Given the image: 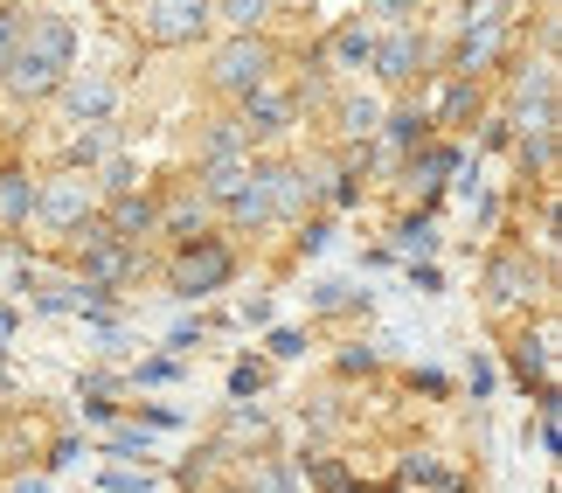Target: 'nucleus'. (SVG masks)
I'll use <instances>...</instances> for the list:
<instances>
[{"mask_svg": "<svg viewBox=\"0 0 562 493\" xmlns=\"http://www.w3.org/2000/svg\"><path fill=\"white\" fill-rule=\"evenodd\" d=\"M271 70H278V42L271 35H223L215 56H209V91L229 98V104H244L250 91L271 83Z\"/></svg>", "mask_w": 562, "mask_h": 493, "instance_id": "obj_1", "label": "nucleus"}, {"mask_svg": "<svg viewBox=\"0 0 562 493\" xmlns=\"http://www.w3.org/2000/svg\"><path fill=\"white\" fill-rule=\"evenodd\" d=\"M229 271H236V250L223 237H194V244L175 250V265H167V292H175V299L215 292V285H229Z\"/></svg>", "mask_w": 562, "mask_h": 493, "instance_id": "obj_2", "label": "nucleus"}, {"mask_svg": "<svg viewBox=\"0 0 562 493\" xmlns=\"http://www.w3.org/2000/svg\"><path fill=\"white\" fill-rule=\"evenodd\" d=\"M35 216L56 229V237H70L77 223H91L98 216V188H91V175H77V167H63V175H49L35 188Z\"/></svg>", "mask_w": 562, "mask_h": 493, "instance_id": "obj_3", "label": "nucleus"}, {"mask_svg": "<svg viewBox=\"0 0 562 493\" xmlns=\"http://www.w3.org/2000/svg\"><path fill=\"white\" fill-rule=\"evenodd\" d=\"M209 21H215L209 0H139V35L154 49H181V42L209 35Z\"/></svg>", "mask_w": 562, "mask_h": 493, "instance_id": "obj_4", "label": "nucleus"}, {"mask_svg": "<svg viewBox=\"0 0 562 493\" xmlns=\"http://www.w3.org/2000/svg\"><path fill=\"white\" fill-rule=\"evenodd\" d=\"M104 229H112L119 244H146V237H160V188H125V195H104V216H98Z\"/></svg>", "mask_w": 562, "mask_h": 493, "instance_id": "obj_5", "label": "nucleus"}, {"mask_svg": "<svg viewBox=\"0 0 562 493\" xmlns=\"http://www.w3.org/2000/svg\"><path fill=\"white\" fill-rule=\"evenodd\" d=\"M292 119H299V104H292V91H278V83H265V91H250L244 104H236V133H244V146L285 139Z\"/></svg>", "mask_w": 562, "mask_h": 493, "instance_id": "obj_6", "label": "nucleus"}, {"mask_svg": "<svg viewBox=\"0 0 562 493\" xmlns=\"http://www.w3.org/2000/svg\"><path fill=\"white\" fill-rule=\"evenodd\" d=\"M56 98H63V112H70L77 125H104L119 112V83L104 77V70H70L56 83Z\"/></svg>", "mask_w": 562, "mask_h": 493, "instance_id": "obj_7", "label": "nucleus"}, {"mask_svg": "<svg viewBox=\"0 0 562 493\" xmlns=\"http://www.w3.org/2000/svg\"><path fill=\"white\" fill-rule=\"evenodd\" d=\"M21 56L49 63V70H70V63H77V29L63 14H29V29H21Z\"/></svg>", "mask_w": 562, "mask_h": 493, "instance_id": "obj_8", "label": "nucleus"}, {"mask_svg": "<svg viewBox=\"0 0 562 493\" xmlns=\"http://www.w3.org/2000/svg\"><path fill=\"white\" fill-rule=\"evenodd\" d=\"M257 175V160L250 154H223V160H194V195H202L209 209H223L236 188H244Z\"/></svg>", "mask_w": 562, "mask_h": 493, "instance_id": "obj_9", "label": "nucleus"}, {"mask_svg": "<svg viewBox=\"0 0 562 493\" xmlns=\"http://www.w3.org/2000/svg\"><path fill=\"white\" fill-rule=\"evenodd\" d=\"M257 175H265V195H271V216H278V223L299 216V209L313 202L306 167H292V160H257Z\"/></svg>", "mask_w": 562, "mask_h": 493, "instance_id": "obj_10", "label": "nucleus"}, {"mask_svg": "<svg viewBox=\"0 0 562 493\" xmlns=\"http://www.w3.org/2000/svg\"><path fill=\"white\" fill-rule=\"evenodd\" d=\"M535 292V265L528 250H501L486 265V306H521V299Z\"/></svg>", "mask_w": 562, "mask_h": 493, "instance_id": "obj_11", "label": "nucleus"}, {"mask_svg": "<svg viewBox=\"0 0 562 493\" xmlns=\"http://www.w3.org/2000/svg\"><path fill=\"white\" fill-rule=\"evenodd\" d=\"M369 70H375L382 83H409V77L424 70V35H409V29L382 35V42H375V56H369Z\"/></svg>", "mask_w": 562, "mask_h": 493, "instance_id": "obj_12", "label": "nucleus"}, {"mask_svg": "<svg viewBox=\"0 0 562 493\" xmlns=\"http://www.w3.org/2000/svg\"><path fill=\"white\" fill-rule=\"evenodd\" d=\"M70 77V70H49V63H35V56H21L14 49V63L0 70V83H8V98H21V104H42V98H56V83Z\"/></svg>", "mask_w": 562, "mask_h": 493, "instance_id": "obj_13", "label": "nucleus"}, {"mask_svg": "<svg viewBox=\"0 0 562 493\" xmlns=\"http://www.w3.org/2000/svg\"><path fill=\"white\" fill-rule=\"evenodd\" d=\"M209 216H215V209L194 195V188H181V195H160V237H175V244H194Z\"/></svg>", "mask_w": 562, "mask_h": 493, "instance_id": "obj_14", "label": "nucleus"}, {"mask_svg": "<svg viewBox=\"0 0 562 493\" xmlns=\"http://www.w3.org/2000/svg\"><path fill=\"white\" fill-rule=\"evenodd\" d=\"M223 216H229L236 229H265V223H278V216H271V195H265V175H250L244 188H236V195L223 202Z\"/></svg>", "mask_w": 562, "mask_h": 493, "instance_id": "obj_15", "label": "nucleus"}, {"mask_svg": "<svg viewBox=\"0 0 562 493\" xmlns=\"http://www.w3.org/2000/svg\"><path fill=\"white\" fill-rule=\"evenodd\" d=\"M319 56H334L340 70H369V56H375V35L361 29V21H340V29L327 35V49H319Z\"/></svg>", "mask_w": 562, "mask_h": 493, "instance_id": "obj_16", "label": "nucleus"}, {"mask_svg": "<svg viewBox=\"0 0 562 493\" xmlns=\"http://www.w3.org/2000/svg\"><path fill=\"white\" fill-rule=\"evenodd\" d=\"M112 154H119V133H112V119H104V125H83V133L70 139V167H77V175H98V167L112 160Z\"/></svg>", "mask_w": 562, "mask_h": 493, "instance_id": "obj_17", "label": "nucleus"}, {"mask_svg": "<svg viewBox=\"0 0 562 493\" xmlns=\"http://www.w3.org/2000/svg\"><path fill=\"white\" fill-rule=\"evenodd\" d=\"M334 125H340V139L361 146V139L382 133V104H375V98H340V104H334Z\"/></svg>", "mask_w": 562, "mask_h": 493, "instance_id": "obj_18", "label": "nucleus"}, {"mask_svg": "<svg viewBox=\"0 0 562 493\" xmlns=\"http://www.w3.org/2000/svg\"><path fill=\"white\" fill-rule=\"evenodd\" d=\"M35 216V181L29 167H0V223H29Z\"/></svg>", "mask_w": 562, "mask_h": 493, "instance_id": "obj_19", "label": "nucleus"}, {"mask_svg": "<svg viewBox=\"0 0 562 493\" xmlns=\"http://www.w3.org/2000/svg\"><path fill=\"white\" fill-rule=\"evenodd\" d=\"M209 8H215V21H223L229 35H265V21L278 14L271 0H209Z\"/></svg>", "mask_w": 562, "mask_h": 493, "instance_id": "obj_20", "label": "nucleus"}, {"mask_svg": "<svg viewBox=\"0 0 562 493\" xmlns=\"http://www.w3.org/2000/svg\"><path fill=\"white\" fill-rule=\"evenodd\" d=\"M223 154H250L244 133H236V112L209 119V125H202V139H194V160H223Z\"/></svg>", "mask_w": 562, "mask_h": 493, "instance_id": "obj_21", "label": "nucleus"}, {"mask_svg": "<svg viewBox=\"0 0 562 493\" xmlns=\"http://www.w3.org/2000/svg\"><path fill=\"white\" fill-rule=\"evenodd\" d=\"M382 139L396 146V154H417V146L430 139V119H424V112H389V119H382Z\"/></svg>", "mask_w": 562, "mask_h": 493, "instance_id": "obj_22", "label": "nucleus"}, {"mask_svg": "<svg viewBox=\"0 0 562 493\" xmlns=\"http://www.w3.org/2000/svg\"><path fill=\"white\" fill-rule=\"evenodd\" d=\"M472 112H480V83L451 77V91H445V104H438V119H430V125H465Z\"/></svg>", "mask_w": 562, "mask_h": 493, "instance_id": "obj_23", "label": "nucleus"}, {"mask_svg": "<svg viewBox=\"0 0 562 493\" xmlns=\"http://www.w3.org/2000/svg\"><path fill=\"white\" fill-rule=\"evenodd\" d=\"M542 361H549V334H521V340H514V369H521V382L535 376V382H542V396H549V376H542Z\"/></svg>", "mask_w": 562, "mask_h": 493, "instance_id": "obj_24", "label": "nucleus"}, {"mask_svg": "<svg viewBox=\"0 0 562 493\" xmlns=\"http://www.w3.org/2000/svg\"><path fill=\"white\" fill-rule=\"evenodd\" d=\"M451 167H459V146H417V154H409V181H438V175H451Z\"/></svg>", "mask_w": 562, "mask_h": 493, "instance_id": "obj_25", "label": "nucleus"}, {"mask_svg": "<svg viewBox=\"0 0 562 493\" xmlns=\"http://www.w3.org/2000/svg\"><path fill=\"white\" fill-rule=\"evenodd\" d=\"M403 480H409V486L424 480V486H438V493H451V486H459V480H451L445 466H438V452H409V459H403Z\"/></svg>", "mask_w": 562, "mask_h": 493, "instance_id": "obj_26", "label": "nucleus"}, {"mask_svg": "<svg viewBox=\"0 0 562 493\" xmlns=\"http://www.w3.org/2000/svg\"><path fill=\"white\" fill-rule=\"evenodd\" d=\"M244 493H292V466H278V459H265V466H250V480H244Z\"/></svg>", "mask_w": 562, "mask_h": 493, "instance_id": "obj_27", "label": "nucleus"}, {"mask_svg": "<svg viewBox=\"0 0 562 493\" xmlns=\"http://www.w3.org/2000/svg\"><path fill=\"white\" fill-rule=\"evenodd\" d=\"M21 29H29V14H21V8H0V70L14 63V49H21Z\"/></svg>", "mask_w": 562, "mask_h": 493, "instance_id": "obj_28", "label": "nucleus"}, {"mask_svg": "<svg viewBox=\"0 0 562 493\" xmlns=\"http://www.w3.org/2000/svg\"><path fill=\"white\" fill-rule=\"evenodd\" d=\"M313 473H319V486H327V493H361V486H355L348 473H340L334 459H313Z\"/></svg>", "mask_w": 562, "mask_h": 493, "instance_id": "obj_29", "label": "nucleus"}, {"mask_svg": "<svg viewBox=\"0 0 562 493\" xmlns=\"http://www.w3.org/2000/svg\"><path fill=\"white\" fill-rule=\"evenodd\" d=\"M403 250H430V223H403Z\"/></svg>", "mask_w": 562, "mask_h": 493, "instance_id": "obj_30", "label": "nucleus"}, {"mask_svg": "<svg viewBox=\"0 0 562 493\" xmlns=\"http://www.w3.org/2000/svg\"><path fill=\"white\" fill-rule=\"evenodd\" d=\"M375 8H382V14H389V21H396V14H403V8H417V0H375Z\"/></svg>", "mask_w": 562, "mask_h": 493, "instance_id": "obj_31", "label": "nucleus"}, {"mask_svg": "<svg viewBox=\"0 0 562 493\" xmlns=\"http://www.w3.org/2000/svg\"><path fill=\"white\" fill-rule=\"evenodd\" d=\"M271 8H306V0H271Z\"/></svg>", "mask_w": 562, "mask_h": 493, "instance_id": "obj_32", "label": "nucleus"}]
</instances>
